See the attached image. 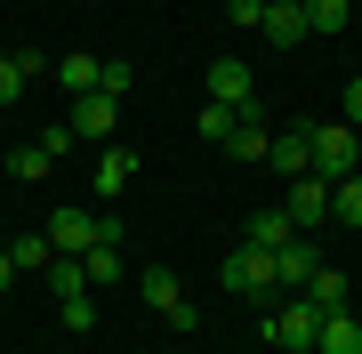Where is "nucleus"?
Listing matches in <instances>:
<instances>
[{"mask_svg":"<svg viewBox=\"0 0 362 354\" xmlns=\"http://www.w3.org/2000/svg\"><path fill=\"white\" fill-rule=\"evenodd\" d=\"M306 137H314V177H322V185H338V177L362 170V145H354L346 121H306Z\"/></svg>","mask_w":362,"mask_h":354,"instance_id":"nucleus-1","label":"nucleus"},{"mask_svg":"<svg viewBox=\"0 0 362 354\" xmlns=\"http://www.w3.org/2000/svg\"><path fill=\"white\" fill-rule=\"evenodd\" d=\"M218 282L233 290V298H274V249H258V242H242V249H226V266H218Z\"/></svg>","mask_w":362,"mask_h":354,"instance_id":"nucleus-2","label":"nucleus"},{"mask_svg":"<svg viewBox=\"0 0 362 354\" xmlns=\"http://www.w3.org/2000/svg\"><path fill=\"white\" fill-rule=\"evenodd\" d=\"M314 330H322V306L290 298V306H274V314H266V346H282V354H314Z\"/></svg>","mask_w":362,"mask_h":354,"instance_id":"nucleus-3","label":"nucleus"},{"mask_svg":"<svg viewBox=\"0 0 362 354\" xmlns=\"http://www.w3.org/2000/svg\"><path fill=\"white\" fill-rule=\"evenodd\" d=\"M113 121H121V97H105V89H89V97H73V105H65L73 145H105V137H113Z\"/></svg>","mask_w":362,"mask_h":354,"instance_id":"nucleus-4","label":"nucleus"},{"mask_svg":"<svg viewBox=\"0 0 362 354\" xmlns=\"http://www.w3.org/2000/svg\"><path fill=\"white\" fill-rule=\"evenodd\" d=\"M137 298L153 306L169 330H194V306H185V290H177V274H169V266H145V274H137Z\"/></svg>","mask_w":362,"mask_h":354,"instance_id":"nucleus-5","label":"nucleus"},{"mask_svg":"<svg viewBox=\"0 0 362 354\" xmlns=\"http://www.w3.org/2000/svg\"><path fill=\"white\" fill-rule=\"evenodd\" d=\"M49 249H57V258H89V249H97V210H73V201H65V210L49 218Z\"/></svg>","mask_w":362,"mask_h":354,"instance_id":"nucleus-6","label":"nucleus"},{"mask_svg":"<svg viewBox=\"0 0 362 354\" xmlns=\"http://www.w3.org/2000/svg\"><path fill=\"white\" fill-rule=\"evenodd\" d=\"M209 97L233 105V113H258V81H250L242 57H218V65H209Z\"/></svg>","mask_w":362,"mask_h":354,"instance_id":"nucleus-7","label":"nucleus"},{"mask_svg":"<svg viewBox=\"0 0 362 354\" xmlns=\"http://www.w3.org/2000/svg\"><path fill=\"white\" fill-rule=\"evenodd\" d=\"M266 170H274V177H314V137H306V129H274Z\"/></svg>","mask_w":362,"mask_h":354,"instance_id":"nucleus-8","label":"nucleus"},{"mask_svg":"<svg viewBox=\"0 0 362 354\" xmlns=\"http://www.w3.org/2000/svg\"><path fill=\"white\" fill-rule=\"evenodd\" d=\"M282 210H290L298 234H314V225L330 218V185H322V177H290V201H282Z\"/></svg>","mask_w":362,"mask_h":354,"instance_id":"nucleus-9","label":"nucleus"},{"mask_svg":"<svg viewBox=\"0 0 362 354\" xmlns=\"http://www.w3.org/2000/svg\"><path fill=\"white\" fill-rule=\"evenodd\" d=\"M129 177H137V153L105 137V153H97V201H121V194H129Z\"/></svg>","mask_w":362,"mask_h":354,"instance_id":"nucleus-10","label":"nucleus"},{"mask_svg":"<svg viewBox=\"0 0 362 354\" xmlns=\"http://www.w3.org/2000/svg\"><path fill=\"white\" fill-rule=\"evenodd\" d=\"M314 266H322V258H314V242H306V234H290L282 249H274V282H282V290H306V282H314Z\"/></svg>","mask_w":362,"mask_h":354,"instance_id":"nucleus-11","label":"nucleus"},{"mask_svg":"<svg viewBox=\"0 0 362 354\" xmlns=\"http://www.w3.org/2000/svg\"><path fill=\"white\" fill-rule=\"evenodd\" d=\"M314 354H362V314H354V306L322 314V330H314Z\"/></svg>","mask_w":362,"mask_h":354,"instance_id":"nucleus-12","label":"nucleus"},{"mask_svg":"<svg viewBox=\"0 0 362 354\" xmlns=\"http://www.w3.org/2000/svg\"><path fill=\"white\" fill-rule=\"evenodd\" d=\"M258 33L274 40V49H298V40H314V33H306V8H298V0H274V8L258 16Z\"/></svg>","mask_w":362,"mask_h":354,"instance_id":"nucleus-13","label":"nucleus"},{"mask_svg":"<svg viewBox=\"0 0 362 354\" xmlns=\"http://www.w3.org/2000/svg\"><path fill=\"white\" fill-rule=\"evenodd\" d=\"M298 8H306V33L314 40H338V33L354 25V0H298Z\"/></svg>","mask_w":362,"mask_h":354,"instance_id":"nucleus-14","label":"nucleus"},{"mask_svg":"<svg viewBox=\"0 0 362 354\" xmlns=\"http://www.w3.org/2000/svg\"><path fill=\"white\" fill-rule=\"evenodd\" d=\"M266 145H274V129H266L258 113H242V121H233V137H226V153H233V161H266Z\"/></svg>","mask_w":362,"mask_h":354,"instance_id":"nucleus-15","label":"nucleus"},{"mask_svg":"<svg viewBox=\"0 0 362 354\" xmlns=\"http://www.w3.org/2000/svg\"><path fill=\"white\" fill-rule=\"evenodd\" d=\"M298 298H306V306H322V314H338V306H346V274H338V266H314V282L298 290Z\"/></svg>","mask_w":362,"mask_h":354,"instance_id":"nucleus-16","label":"nucleus"},{"mask_svg":"<svg viewBox=\"0 0 362 354\" xmlns=\"http://www.w3.org/2000/svg\"><path fill=\"white\" fill-rule=\"evenodd\" d=\"M49 258H57L49 234H16V242H8V266H16V274H49Z\"/></svg>","mask_w":362,"mask_h":354,"instance_id":"nucleus-17","label":"nucleus"},{"mask_svg":"<svg viewBox=\"0 0 362 354\" xmlns=\"http://www.w3.org/2000/svg\"><path fill=\"white\" fill-rule=\"evenodd\" d=\"M97 65H105V57H89V49H73L65 65H57V81H65V97H89V89H97Z\"/></svg>","mask_w":362,"mask_h":354,"instance_id":"nucleus-18","label":"nucleus"},{"mask_svg":"<svg viewBox=\"0 0 362 354\" xmlns=\"http://www.w3.org/2000/svg\"><path fill=\"white\" fill-rule=\"evenodd\" d=\"M81 274H89V290H105V282H121V242H97L89 258H81Z\"/></svg>","mask_w":362,"mask_h":354,"instance_id":"nucleus-19","label":"nucleus"},{"mask_svg":"<svg viewBox=\"0 0 362 354\" xmlns=\"http://www.w3.org/2000/svg\"><path fill=\"white\" fill-rule=\"evenodd\" d=\"M298 234V225H290V210H258V218H250V242H258V249H282Z\"/></svg>","mask_w":362,"mask_h":354,"instance_id":"nucleus-20","label":"nucleus"},{"mask_svg":"<svg viewBox=\"0 0 362 354\" xmlns=\"http://www.w3.org/2000/svg\"><path fill=\"white\" fill-rule=\"evenodd\" d=\"M330 218H338V225H362V170L330 185Z\"/></svg>","mask_w":362,"mask_h":354,"instance_id":"nucleus-21","label":"nucleus"},{"mask_svg":"<svg viewBox=\"0 0 362 354\" xmlns=\"http://www.w3.org/2000/svg\"><path fill=\"white\" fill-rule=\"evenodd\" d=\"M233 121H242V113H233V105H218V97H209V105L194 113V129H202L209 145H226V137H233Z\"/></svg>","mask_w":362,"mask_h":354,"instance_id":"nucleus-22","label":"nucleus"},{"mask_svg":"<svg viewBox=\"0 0 362 354\" xmlns=\"http://www.w3.org/2000/svg\"><path fill=\"white\" fill-rule=\"evenodd\" d=\"M49 290H57V298H81V290H89L81 258H49Z\"/></svg>","mask_w":362,"mask_h":354,"instance_id":"nucleus-23","label":"nucleus"},{"mask_svg":"<svg viewBox=\"0 0 362 354\" xmlns=\"http://www.w3.org/2000/svg\"><path fill=\"white\" fill-rule=\"evenodd\" d=\"M25 89H33V65L25 57H0V105H16Z\"/></svg>","mask_w":362,"mask_h":354,"instance_id":"nucleus-24","label":"nucleus"},{"mask_svg":"<svg viewBox=\"0 0 362 354\" xmlns=\"http://www.w3.org/2000/svg\"><path fill=\"white\" fill-rule=\"evenodd\" d=\"M57 314H65V330L81 338V330L97 322V290H81V298H57Z\"/></svg>","mask_w":362,"mask_h":354,"instance_id":"nucleus-25","label":"nucleus"},{"mask_svg":"<svg viewBox=\"0 0 362 354\" xmlns=\"http://www.w3.org/2000/svg\"><path fill=\"white\" fill-rule=\"evenodd\" d=\"M8 177H49V153H40V145H16V153H8Z\"/></svg>","mask_w":362,"mask_h":354,"instance_id":"nucleus-26","label":"nucleus"},{"mask_svg":"<svg viewBox=\"0 0 362 354\" xmlns=\"http://www.w3.org/2000/svg\"><path fill=\"white\" fill-rule=\"evenodd\" d=\"M97 89L105 97H129V57H105V65H97Z\"/></svg>","mask_w":362,"mask_h":354,"instance_id":"nucleus-27","label":"nucleus"},{"mask_svg":"<svg viewBox=\"0 0 362 354\" xmlns=\"http://www.w3.org/2000/svg\"><path fill=\"white\" fill-rule=\"evenodd\" d=\"M338 121H346V129H362V73L346 81V97H338Z\"/></svg>","mask_w":362,"mask_h":354,"instance_id":"nucleus-28","label":"nucleus"},{"mask_svg":"<svg viewBox=\"0 0 362 354\" xmlns=\"http://www.w3.org/2000/svg\"><path fill=\"white\" fill-rule=\"evenodd\" d=\"M40 153H49V161H65V153H73V129H65V121H57V129H40Z\"/></svg>","mask_w":362,"mask_h":354,"instance_id":"nucleus-29","label":"nucleus"},{"mask_svg":"<svg viewBox=\"0 0 362 354\" xmlns=\"http://www.w3.org/2000/svg\"><path fill=\"white\" fill-rule=\"evenodd\" d=\"M258 16H266V0H233V25L242 33H258Z\"/></svg>","mask_w":362,"mask_h":354,"instance_id":"nucleus-30","label":"nucleus"},{"mask_svg":"<svg viewBox=\"0 0 362 354\" xmlns=\"http://www.w3.org/2000/svg\"><path fill=\"white\" fill-rule=\"evenodd\" d=\"M8 282H16V266H8V249H0V290H8Z\"/></svg>","mask_w":362,"mask_h":354,"instance_id":"nucleus-31","label":"nucleus"},{"mask_svg":"<svg viewBox=\"0 0 362 354\" xmlns=\"http://www.w3.org/2000/svg\"><path fill=\"white\" fill-rule=\"evenodd\" d=\"M266 8H274V0H266Z\"/></svg>","mask_w":362,"mask_h":354,"instance_id":"nucleus-32","label":"nucleus"}]
</instances>
